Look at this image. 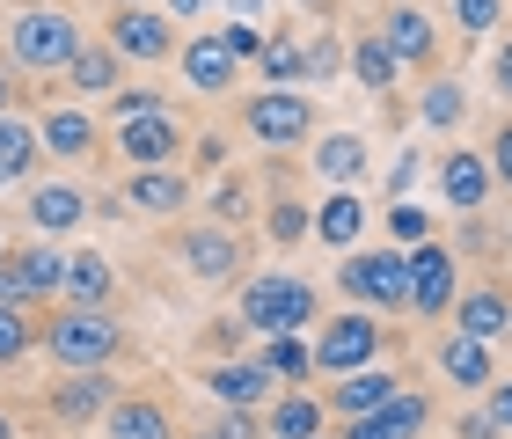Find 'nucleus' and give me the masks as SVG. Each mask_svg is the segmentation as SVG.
Returning a JSON list of instances; mask_svg holds the SVG:
<instances>
[{"label": "nucleus", "mask_w": 512, "mask_h": 439, "mask_svg": "<svg viewBox=\"0 0 512 439\" xmlns=\"http://www.w3.org/2000/svg\"><path fill=\"white\" fill-rule=\"evenodd\" d=\"M118 8H154V0H118Z\"/></svg>", "instance_id": "56"}, {"label": "nucleus", "mask_w": 512, "mask_h": 439, "mask_svg": "<svg viewBox=\"0 0 512 439\" xmlns=\"http://www.w3.org/2000/svg\"><path fill=\"white\" fill-rule=\"evenodd\" d=\"M0 257H8V242H0Z\"/></svg>", "instance_id": "57"}, {"label": "nucleus", "mask_w": 512, "mask_h": 439, "mask_svg": "<svg viewBox=\"0 0 512 439\" xmlns=\"http://www.w3.org/2000/svg\"><path fill=\"white\" fill-rule=\"evenodd\" d=\"M81 44L88 37H81L74 8H59V0H22L8 15V30H0V59H8L22 81H59Z\"/></svg>", "instance_id": "1"}, {"label": "nucleus", "mask_w": 512, "mask_h": 439, "mask_svg": "<svg viewBox=\"0 0 512 439\" xmlns=\"http://www.w3.org/2000/svg\"><path fill=\"white\" fill-rule=\"evenodd\" d=\"M366 198L359 191H330L315 205V242H330V249H359V235H366Z\"/></svg>", "instance_id": "31"}, {"label": "nucleus", "mask_w": 512, "mask_h": 439, "mask_svg": "<svg viewBox=\"0 0 512 439\" xmlns=\"http://www.w3.org/2000/svg\"><path fill=\"white\" fill-rule=\"evenodd\" d=\"M395 388H403V374H395V366H359V374H337V381H330L322 410H330L337 425H352V418H374Z\"/></svg>", "instance_id": "21"}, {"label": "nucleus", "mask_w": 512, "mask_h": 439, "mask_svg": "<svg viewBox=\"0 0 512 439\" xmlns=\"http://www.w3.org/2000/svg\"><path fill=\"white\" fill-rule=\"evenodd\" d=\"M308 169L330 183V191H359V183L374 176V147H366V132H315Z\"/></svg>", "instance_id": "23"}, {"label": "nucleus", "mask_w": 512, "mask_h": 439, "mask_svg": "<svg viewBox=\"0 0 512 439\" xmlns=\"http://www.w3.org/2000/svg\"><path fill=\"white\" fill-rule=\"evenodd\" d=\"M425 425H432V396H417V388H395L374 418H352L337 439H425Z\"/></svg>", "instance_id": "24"}, {"label": "nucleus", "mask_w": 512, "mask_h": 439, "mask_svg": "<svg viewBox=\"0 0 512 439\" xmlns=\"http://www.w3.org/2000/svg\"><path fill=\"white\" fill-rule=\"evenodd\" d=\"M161 8H169V15H176V22H198V15H205V8H220V0H161Z\"/></svg>", "instance_id": "51"}, {"label": "nucleus", "mask_w": 512, "mask_h": 439, "mask_svg": "<svg viewBox=\"0 0 512 439\" xmlns=\"http://www.w3.org/2000/svg\"><path fill=\"white\" fill-rule=\"evenodd\" d=\"M213 432H220V439H264V410H235V403H220Z\"/></svg>", "instance_id": "42"}, {"label": "nucleus", "mask_w": 512, "mask_h": 439, "mask_svg": "<svg viewBox=\"0 0 512 439\" xmlns=\"http://www.w3.org/2000/svg\"><path fill=\"white\" fill-rule=\"evenodd\" d=\"M374 30H381V44L403 66H417V74H432V66H439V15L425 8V0H381Z\"/></svg>", "instance_id": "12"}, {"label": "nucleus", "mask_w": 512, "mask_h": 439, "mask_svg": "<svg viewBox=\"0 0 512 439\" xmlns=\"http://www.w3.org/2000/svg\"><path fill=\"white\" fill-rule=\"evenodd\" d=\"M235 322L249 337H293L322 322V286L300 279V271H256L235 286Z\"/></svg>", "instance_id": "3"}, {"label": "nucleus", "mask_w": 512, "mask_h": 439, "mask_svg": "<svg viewBox=\"0 0 512 439\" xmlns=\"http://www.w3.org/2000/svg\"><path fill=\"white\" fill-rule=\"evenodd\" d=\"M432 366H439V381H447V388H461V396H483V388L498 381V344L447 330V337H432Z\"/></svg>", "instance_id": "18"}, {"label": "nucleus", "mask_w": 512, "mask_h": 439, "mask_svg": "<svg viewBox=\"0 0 512 439\" xmlns=\"http://www.w3.org/2000/svg\"><path fill=\"white\" fill-rule=\"evenodd\" d=\"M88 213H96V198H88L81 176H52V183H30V191H22V220H30V235H44V242L81 235Z\"/></svg>", "instance_id": "11"}, {"label": "nucleus", "mask_w": 512, "mask_h": 439, "mask_svg": "<svg viewBox=\"0 0 512 439\" xmlns=\"http://www.w3.org/2000/svg\"><path fill=\"white\" fill-rule=\"evenodd\" d=\"M417 169H425V154H395V169H388V198H410V191H417Z\"/></svg>", "instance_id": "45"}, {"label": "nucleus", "mask_w": 512, "mask_h": 439, "mask_svg": "<svg viewBox=\"0 0 512 439\" xmlns=\"http://www.w3.org/2000/svg\"><path fill=\"white\" fill-rule=\"evenodd\" d=\"M169 249H176V264L191 271L198 286H242V279H249V242H242V227H220V220H205V213H198V227H176Z\"/></svg>", "instance_id": "7"}, {"label": "nucleus", "mask_w": 512, "mask_h": 439, "mask_svg": "<svg viewBox=\"0 0 512 439\" xmlns=\"http://www.w3.org/2000/svg\"><path fill=\"white\" fill-rule=\"evenodd\" d=\"M461 118H469V88H461L454 74H425V96H417V125H425V132H454Z\"/></svg>", "instance_id": "34"}, {"label": "nucleus", "mask_w": 512, "mask_h": 439, "mask_svg": "<svg viewBox=\"0 0 512 439\" xmlns=\"http://www.w3.org/2000/svg\"><path fill=\"white\" fill-rule=\"evenodd\" d=\"M103 44H110L118 59H132V66H161V59L183 52V30H176V15L154 0V8H110Z\"/></svg>", "instance_id": "9"}, {"label": "nucleus", "mask_w": 512, "mask_h": 439, "mask_svg": "<svg viewBox=\"0 0 512 439\" xmlns=\"http://www.w3.org/2000/svg\"><path fill=\"white\" fill-rule=\"evenodd\" d=\"M454 330L461 337H483V344H505L512 337V286L505 279H476V286H461V300H454Z\"/></svg>", "instance_id": "20"}, {"label": "nucleus", "mask_w": 512, "mask_h": 439, "mask_svg": "<svg viewBox=\"0 0 512 439\" xmlns=\"http://www.w3.org/2000/svg\"><path fill=\"white\" fill-rule=\"evenodd\" d=\"M454 22H461V37H491L505 22V0H454Z\"/></svg>", "instance_id": "41"}, {"label": "nucleus", "mask_w": 512, "mask_h": 439, "mask_svg": "<svg viewBox=\"0 0 512 439\" xmlns=\"http://www.w3.org/2000/svg\"><path fill=\"white\" fill-rule=\"evenodd\" d=\"M322 425H330V410L315 388H278L264 403V439H322Z\"/></svg>", "instance_id": "27"}, {"label": "nucleus", "mask_w": 512, "mask_h": 439, "mask_svg": "<svg viewBox=\"0 0 512 439\" xmlns=\"http://www.w3.org/2000/svg\"><path fill=\"white\" fill-rule=\"evenodd\" d=\"M37 352L59 374H110L125 359V322L110 308H66V300H52V315L37 322Z\"/></svg>", "instance_id": "2"}, {"label": "nucleus", "mask_w": 512, "mask_h": 439, "mask_svg": "<svg viewBox=\"0 0 512 439\" xmlns=\"http://www.w3.org/2000/svg\"><path fill=\"white\" fill-rule=\"evenodd\" d=\"M491 88H498V96L512 103V30H505V37L491 44Z\"/></svg>", "instance_id": "46"}, {"label": "nucleus", "mask_w": 512, "mask_h": 439, "mask_svg": "<svg viewBox=\"0 0 512 439\" xmlns=\"http://www.w3.org/2000/svg\"><path fill=\"white\" fill-rule=\"evenodd\" d=\"M256 66H264V88H308V59H300V37H271Z\"/></svg>", "instance_id": "37"}, {"label": "nucleus", "mask_w": 512, "mask_h": 439, "mask_svg": "<svg viewBox=\"0 0 512 439\" xmlns=\"http://www.w3.org/2000/svg\"><path fill=\"white\" fill-rule=\"evenodd\" d=\"M249 213H256V183H249V176H235V169H220L213 198H205V220L235 227V220H249Z\"/></svg>", "instance_id": "35"}, {"label": "nucleus", "mask_w": 512, "mask_h": 439, "mask_svg": "<svg viewBox=\"0 0 512 439\" xmlns=\"http://www.w3.org/2000/svg\"><path fill=\"white\" fill-rule=\"evenodd\" d=\"M256 359L278 374V388H315V344L300 330L293 337H264V344H256Z\"/></svg>", "instance_id": "33"}, {"label": "nucleus", "mask_w": 512, "mask_h": 439, "mask_svg": "<svg viewBox=\"0 0 512 439\" xmlns=\"http://www.w3.org/2000/svg\"><path fill=\"white\" fill-rule=\"evenodd\" d=\"M256 220H264V242L271 249H300V242L315 235V205L293 198V191H271L264 205H256Z\"/></svg>", "instance_id": "30"}, {"label": "nucleus", "mask_w": 512, "mask_h": 439, "mask_svg": "<svg viewBox=\"0 0 512 439\" xmlns=\"http://www.w3.org/2000/svg\"><path fill=\"white\" fill-rule=\"evenodd\" d=\"M491 176H498V191H512V118H498V132H491Z\"/></svg>", "instance_id": "43"}, {"label": "nucleus", "mask_w": 512, "mask_h": 439, "mask_svg": "<svg viewBox=\"0 0 512 439\" xmlns=\"http://www.w3.org/2000/svg\"><path fill=\"white\" fill-rule=\"evenodd\" d=\"M198 388H205L213 403H235V410H264V403L278 396V374H271V366L249 352V359H213V366H198Z\"/></svg>", "instance_id": "17"}, {"label": "nucleus", "mask_w": 512, "mask_h": 439, "mask_svg": "<svg viewBox=\"0 0 512 439\" xmlns=\"http://www.w3.org/2000/svg\"><path fill=\"white\" fill-rule=\"evenodd\" d=\"M300 59H308V88H330V81L344 74V37L322 22L315 37H300Z\"/></svg>", "instance_id": "36"}, {"label": "nucleus", "mask_w": 512, "mask_h": 439, "mask_svg": "<svg viewBox=\"0 0 512 439\" xmlns=\"http://www.w3.org/2000/svg\"><path fill=\"white\" fill-rule=\"evenodd\" d=\"M235 125L249 132L256 147L293 154V147L315 140V96H308V88H256V96L235 110Z\"/></svg>", "instance_id": "6"}, {"label": "nucleus", "mask_w": 512, "mask_h": 439, "mask_svg": "<svg viewBox=\"0 0 512 439\" xmlns=\"http://www.w3.org/2000/svg\"><path fill=\"white\" fill-rule=\"evenodd\" d=\"M388 235H395V249H417V242H432V213L417 198H395L388 205Z\"/></svg>", "instance_id": "39"}, {"label": "nucleus", "mask_w": 512, "mask_h": 439, "mask_svg": "<svg viewBox=\"0 0 512 439\" xmlns=\"http://www.w3.org/2000/svg\"><path fill=\"white\" fill-rule=\"evenodd\" d=\"M22 103V74H15V66L8 59H0V118H8V110Z\"/></svg>", "instance_id": "50"}, {"label": "nucleus", "mask_w": 512, "mask_h": 439, "mask_svg": "<svg viewBox=\"0 0 512 439\" xmlns=\"http://www.w3.org/2000/svg\"><path fill=\"white\" fill-rule=\"evenodd\" d=\"M59 286H66V249L59 242H22V249H8L0 257V308H52L59 300Z\"/></svg>", "instance_id": "8"}, {"label": "nucleus", "mask_w": 512, "mask_h": 439, "mask_svg": "<svg viewBox=\"0 0 512 439\" xmlns=\"http://www.w3.org/2000/svg\"><path fill=\"white\" fill-rule=\"evenodd\" d=\"M220 44H227V52H235V59H264V30H256V22H235V30H220Z\"/></svg>", "instance_id": "44"}, {"label": "nucleus", "mask_w": 512, "mask_h": 439, "mask_svg": "<svg viewBox=\"0 0 512 439\" xmlns=\"http://www.w3.org/2000/svg\"><path fill=\"white\" fill-rule=\"evenodd\" d=\"M344 66H352V81L366 88V96H395V81H403V59L381 44V30H359L352 44H344Z\"/></svg>", "instance_id": "29"}, {"label": "nucleus", "mask_w": 512, "mask_h": 439, "mask_svg": "<svg viewBox=\"0 0 512 439\" xmlns=\"http://www.w3.org/2000/svg\"><path fill=\"white\" fill-rule=\"evenodd\" d=\"M410 257V315L417 322H447L454 315V300H461V257H454V242H417L403 249Z\"/></svg>", "instance_id": "10"}, {"label": "nucleus", "mask_w": 512, "mask_h": 439, "mask_svg": "<svg viewBox=\"0 0 512 439\" xmlns=\"http://www.w3.org/2000/svg\"><path fill=\"white\" fill-rule=\"evenodd\" d=\"M37 140H44V161H66V169H88V161L103 154V125L88 118L81 103H44V118H37Z\"/></svg>", "instance_id": "15"}, {"label": "nucleus", "mask_w": 512, "mask_h": 439, "mask_svg": "<svg viewBox=\"0 0 512 439\" xmlns=\"http://www.w3.org/2000/svg\"><path fill=\"white\" fill-rule=\"evenodd\" d=\"M176 66H183V81H191L198 96H235V88H242V59L227 52L220 37H205V30H198V37H183Z\"/></svg>", "instance_id": "22"}, {"label": "nucleus", "mask_w": 512, "mask_h": 439, "mask_svg": "<svg viewBox=\"0 0 512 439\" xmlns=\"http://www.w3.org/2000/svg\"><path fill=\"white\" fill-rule=\"evenodd\" d=\"M147 110H169V96H161V88H139V81H118L110 88V118H147Z\"/></svg>", "instance_id": "40"}, {"label": "nucleus", "mask_w": 512, "mask_h": 439, "mask_svg": "<svg viewBox=\"0 0 512 439\" xmlns=\"http://www.w3.org/2000/svg\"><path fill=\"white\" fill-rule=\"evenodd\" d=\"M103 439H176V418H169V403H161V396L125 388V396L103 410Z\"/></svg>", "instance_id": "26"}, {"label": "nucleus", "mask_w": 512, "mask_h": 439, "mask_svg": "<svg viewBox=\"0 0 512 439\" xmlns=\"http://www.w3.org/2000/svg\"><path fill=\"white\" fill-rule=\"evenodd\" d=\"M37 322L44 315H30V308H0V366H22L37 352Z\"/></svg>", "instance_id": "38"}, {"label": "nucleus", "mask_w": 512, "mask_h": 439, "mask_svg": "<svg viewBox=\"0 0 512 439\" xmlns=\"http://www.w3.org/2000/svg\"><path fill=\"white\" fill-rule=\"evenodd\" d=\"M118 205H125V213H139V220H176V213H191V169H125Z\"/></svg>", "instance_id": "16"}, {"label": "nucleus", "mask_w": 512, "mask_h": 439, "mask_svg": "<svg viewBox=\"0 0 512 439\" xmlns=\"http://www.w3.org/2000/svg\"><path fill=\"white\" fill-rule=\"evenodd\" d=\"M118 396L125 388L110 374H59L52 388H44V418H52V432H88V425H103V410Z\"/></svg>", "instance_id": "13"}, {"label": "nucleus", "mask_w": 512, "mask_h": 439, "mask_svg": "<svg viewBox=\"0 0 512 439\" xmlns=\"http://www.w3.org/2000/svg\"><path fill=\"white\" fill-rule=\"evenodd\" d=\"M461 439H505V425L491 418V410H469V418H461Z\"/></svg>", "instance_id": "48"}, {"label": "nucleus", "mask_w": 512, "mask_h": 439, "mask_svg": "<svg viewBox=\"0 0 512 439\" xmlns=\"http://www.w3.org/2000/svg\"><path fill=\"white\" fill-rule=\"evenodd\" d=\"M315 374H359V366H381L388 359V322L374 308H344V315H322L315 322Z\"/></svg>", "instance_id": "5"}, {"label": "nucleus", "mask_w": 512, "mask_h": 439, "mask_svg": "<svg viewBox=\"0 0 512 439\" xmlns=\"http://www.w3.org/2000/svg\"><path fill=\"white\" fill-rule=\"evenodd\" d=\"M191 439H220V432H213V425H198V432H191Z\"/></svg>", "instance_id": "55"}, {"label": "nucleus", "mask_w": 512, "mask_h": 439, "mask_svg": "<svg viewBox=\"0 0 512 439\" xmlns=\"http://www.w3.org/2000/svg\"><path fill=\"white\" fill-rule=\"evenodd\" d=\"M337 293L352 300V308H374V315H410V257L403 249H344L337 264Z\"/></svg>", "instance_id": "4"}, {"label": "nucleus", "mask_w": 512, "mask_h": 439, "mask_svg": "<svg viewBox=\"0 0 512 439\" xmlns=\"http://www.w3.org/2000/svg\"><path fill=\"white\" fill-rule=\"evenodd\" d=\"M293 8H300V15H315V22H330V15H337V0H293Z\"/></svg>", "instance_id": "52"}, {"label": "nucleus", "mask_w": 512, "mask_h": 439, "mask_svg": "<svg viewBox=\"0 0 512 439\" xmlns=\"http://www.w3.org/2000/svg\"><path fill=\"white\" fill-rule=\"evenodd\" d=\"M66 88H74V96H110V88H118L125 81V59L118 52H110V44L103 37H88L81 44V52H74V66H66V74H59Z\"/></svg>", "instance_id": "32"}, {"label": "nucleus", "mask_w": 512, "mask_h": 439, "mask_svg": "<svg viewBox=\"0 0 512 439\" xmlns=\"http://www.w3.org/2000/svg\"><path fill=\"white\" fill-rule=\"evenodd\" d=\"M183 147H191V132L169 110H147V118L118 125V161H132V169H183Z\"/></svg>", "instance_id": "14"}, {"label": "nucleus", "mask_w": 512, "mask_h": 439, "mask_svg": "<svg viewBox=\"0 0 512 439\" xmlns=\"http://www.w3.org/2000/svg\"><path fill=\"white\" fill-rule=\"evenodd\" d=\"M439 205L447 213H483L498 191V176H491V154H476V147H454V154H439Z\"/></svg>", "instance_id": "19"}, {"label": "nucleus", "mask_w": 512, "mask_h": 439, "mask_svg": "<svg viewBox=\"0 0 512 439\" xmlns=\"http://www.w3.org/2000/svg\"><path fill=\"white\" fill-rule=\"evenodd\" d=\"M44 169V140H37V118H22V110H8L0 118V191H22Z\"/></svg>", "instance_id": "28"}, {"label": "nucleus", "mask_w": 512, "mask_h": 439, "mask_svg": "<svg viewBox=\"0 0 512 439\" xmlns=\"http://www.w3.org/2000/svg\"><path fill=\"white\" fill-rule=\"evenodd\" d=\"M227 169V140H198V176H220Z\"/></svg>", "instance_id": "49"}, {"label": "nucleus", "mask_w": 512, "mask_h": 439, "mask_svg": "<svg viewBox=\"0 0 512 439\" xmlns=\"http://www.w3.org/2000/svg\"><path fill=\"white\" fill-rule=\"evenodd\" d=\"M483 410H491V418L512 432V381H491V388H483Z\"/></svg>", "instance_id": "47"}, {"label": "nucleus", "mask_w": 512, "mask_h": 439, "mask_svg": "<svg viewBox=\"0 0 512 439\" xmlns=\"http://www.w3.org/2000/svg\"><path fill=\"white\" fill-rule=\"evenodd\" d=\"M0 439H15V418H8V410H0Z\"/></svg>", "instance_id": "54"}, {"label": "nucleus", "mask_w": 512, "mask_h": 439, "mask_svg": "<svg viewBox=\"0 0 512 439\" xmlns=\"http://www.w3.org/2000/svg\"><path fill=\"white\" fill-rule=\"evenodd\" d=\"M66 308H110L118 300V264L103 249H66V286H59Z\"/></svg>", "instance_id": "25"}, {"label": "nucleus", "mask_w": 512, "mask_h": 439, "mask_svg": "<svg viewBox=\"0 0 512 439\" xmlns=\"http://www.w3.org/2000/svg\"><path fill=\"white\" fill-rule=\"evenodd\" d=\"M227 8H235L242 22H264V8H271V0H227Z\"/></svg>", "instance_id": "53"}]
</instances>
